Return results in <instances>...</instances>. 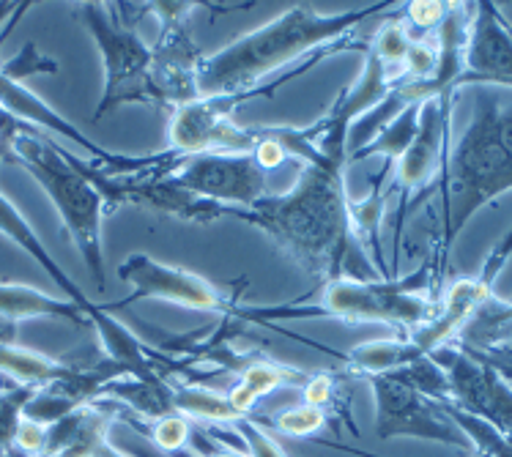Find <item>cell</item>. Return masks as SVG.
<instances>
[{
  "instance_id": "5b68a950",
  "label": "cell",
  "mask_w": 512,
  "mask_h": 457,
  "mask_svg": "<svg viewBox=\"0 0 512 457\" xmlns=\"http://www.w3.org/2000/svg\"><path fill=\"white\" fill-rule=\"evenodd\" d=\"M77 20L99 47L105 61V91L96 104L94 121H102L124 104H151L159 107L151 85V47L137 33V17L148 14L146 3H80Z\"/></svg>"
},
{
  "instance_id": "44dd1931",
  "label": "cell",
  "mask_w": 512,
  "mask_h": 457,
  "mask_svg": "<svg viewBox=\"0 0 512 457\" xmlns=\"http://www.w3.org/2000/svg\"><path fill=\"white\" fill-rule=\"evenodd\" d=\"M173 408L176 414L187 416L189 422H211V425H233L244 416L230 406L228 395L214 392L209 386L198 384H173Z\"/></svg>"
},
{
  "instance_id": "9c48e42d",
  "label": "cell",
  "mask_w": 512,
  "mask_h": 457,
  "mask_svg": "<svg viewBox=\"0 0 512 457\" xmlns=\"http://www.w3.org/2000/svg\"><path fill=\"white\" fill-rule=\"evenodd\" d=\"M178 189L200 200H211L230 208H252L266 198V170L252 151H206L178 156L176 165L165 170Z\"/></svg>"
},
{
  "instance_id": "ba28073f",
  "label": "cell",
  "mask_w": 512,
  "mask_h": 457,
  "mask_svg": "<svg viewBox=\"0 0 512 457\" xmlns=\"http://www.w3.org/2000/svg\"><path fill=\"white\" fill-rule=\"evenodd\" d=\"M315 61L302 63L299 69H291L283 77V83H291L307 69H313ZM283 83L258 85L255 91L239 96H200L195 102H187L170 110V154L192 156L206 151H252L255 148V129H244L233 121V113L241 104L255 96H272Z\"/></svg>"
},
{
  "instance_id": "e0dca14e",
  "label": "cell",
  "mask_w": 512,
  "mask_h": 457,
  "mask_svg": "<svg viewBox=\"0 0 512 457\" xmlns=\"http://www.w3.org/2000/svg\"><path fill=\"white\" fill-rule=\"evenodd\" d=\"M307 378H310V373H304L299 367H288V364L255 356L239 373V381L228 392V400L241 416H250L258 400L272 395L277 389H285V386H299L302 389Z\"/></svg>"
},
{
  "instance_id": "d4e9b609",
  "label": "cell",
  "mask_w": 512,
  "mask_h": 457,
  "mask_svg": "<svg viewBox=\"0 0 512 457\" xmlns=\"http://www.w3.org/2000/svg\"><path fill=\"white\" fill-rule=\"evenodd\" d=\"M411 42H414V36H411V31H408L406 25L389 22V25H384V28L367 42V47L376 52L378 58L387 63L389 69H398L400 74V66L406 61ZM400 77H403V74H400Z\"/></svg>"
},
{
  "instance_id": "7a4b0ae2",
  "label": "cell",
  "mask_w": 512,
  "mask_h": 457,
  "mask_svg": "<svg viewBox=\"0 0 512 457\" xmlns=\"http://www.w3.org/2000/svg\"><path fill=\"white\" fill-rule=\"evenodd\" d=\"M389 3H373L365 9L321 14L313 6H291L261 28L244 33L222 50L203 55L198 69V96H239L255 91L261 80L280 72L304 55L332 47L345 39Z\"/></svg>"
},
{
  "instance_id": "d6986e66",
  "label": "cell",
  "mask_w": 512,
  "mask_h": 457,
  "mask_svg": "<svg viewBox=\"0 0 512 457\" xmlns=\"http://www.w3.org/2000/svg\"><path fill=\"white\" fill-rule=\"evenodd\" d=\"M422 351L411 343L408 337H384V340H370L359 343L345 354V367L354 375H387L392 370H400L406 364L422 359Z\"/></svg>"
},
{
  "instance_id": "ac0fdd59",
  "label": "cell",
  "mask_w": 512,
  "mask_h": 457,
  "mask_svg": "<svg viewBox=\"0 0 512 457\" xmlns=\"http://www.w3.org/2000/svg\"><path fill=\"white\" fill-rule=\"evenodd\" d=\"M102 397H110V403L132 408L135 414L146 416L151 422H157L162 416L176 414L173 408V389H170L168 378H132V375H121L102 389ZM99 397V400H102Z\"/></svg>"
},
{
  "instance_id": "8992f818",
  "label": "cell",
  "mask_w": 512,
  "mask_h": 457,
  "mask_svg": "<svg viewBox=\"0 0 512 457\" xmlns=\"http://www.w3.org/2000/svg\"><path fill=\"white\" fill-rule=\"evenodd\" d=\"M433 277L436 266L433 260H425L406 277L324 282L318 302L313 307H304L299 315H326L345 323H384L398 329L400 337H411L436 312V302L428 293Z\"/></svg>"
},
{
  "instance_id": "7c38bea8",
  "label": "cell",
  "mask_w": 512,
  "mask_h": 457,
  "mask_svg": "<svg viewBox=\"0 0 512 457\" xmlns=\"http://www.w3.org/2000/svg\"><path fill=\"white\" fill-rule=\"evenodd\" d=\"M452 96L455 94H444L422 102V107H419L417 137H414V143L408 146V151L400 156V162L392 170L395 187L400 192L398 233H395V241H400L403 222L411 214V206L428 195L436 178L444 176L447 154H450Z\"/></svg>"
},
{
  "instance_id": "4fadbf2b",
  "label": "cell",
  "mask_w": 512,
  "mask_h": 457,
  "mask_svg": "<svg viewBox=\"0 0 512 457\" xmlns=\"http://www.w3.org/2000/svg\"><path fill=\"white\" fill-rule=\"evenodd\" d=\"M430 356L450 378V406L488 422L512 441V389L502 373L482 356L469 354L458 345H444Z\"/></svg>"
},
{
  "instance_id": "4dcf8cb0",
  "label": "cell",
  "mask_w": 512,
  "mask_h": 457,
  "mask_svg": "<svg viewBox=\"0 0 512 457\" xmlns=\"http://www.w3.org/2000/svg\"><path fill=\"white\" fill-rule=\"evenodd\" d=\"M447 6L450 3H406V22L422 33L436 31L444 20V14H447Z\"/></svg>"
},
{
  "instance_id": "5bb4252c",
  "label": "cell",
  "mask_w": 512,
  "mask_h": 457,
  "mask_svg": "<svg viewBox=\"0 0 512 457\" xmlns=\"http://www.w3.org/2000/svg\"><path fill=\"white\" fill-rule=\"evenodd\" d=\"M118 280L132 285L135 291L126 296L124 302L115 307H129V304L143 302V299H157V302H170L178 307H187L195 312H228L236 315L239 307L233 299L195 271L165 266L151 255L135 252L118 266Z\"/></svg>"
},
{
  "instance_id": "cb8c5ba5",
  "label": "cell",
  "mask_w": 512,
  "mask_h": 457,
  "mask_svg": "<svg viewBox=\"0 0 512 457\" xmlns=\"http://www.w3.org/2000/svg\"><path fill=\"white\" fill-rule=\"evenodd\" d=\"M269 427L277 430L280 436L310 438L326 427V411L318 406H310V403H299V406H291L280 411V414H274Z\"/></svg>"
},
{
  "instance_id": "3957f363",
  "label": "cell",
  "mask_w": 512,
  "mask_h": 457,
  "mask_svg": "<svg viewBox=\"0 0 512 457\" xmlns=\"http://www.w3.org/2000/svg\"><path fill=\"white\" fill-rule=\"evenodd\" d=\"M507 192H512V104L504 107L493 94H480L441 176L444 217L439 255L433 260L436 274L444 271L469 219Z\"/></svg>"
},
{
  "instance_id": "52a82bcc",
  "label": "cell",
  "mask_w": 512,
  "mask_h": 457,
  "mask_svg": "<svg viewBox=\"0 0 512 457\" xmlns=\"http://www.w3.org/2000/svg\"><path fill=\"white\" fill-rule=\"evenodd\" d=\"M0 236H6L14 247H20L28 258L36 260V266L47 271V277L55 282V288L63 291V296H66L69 302H74L85 312V318L91 321V326H94L96 334H99V343L105 348L107 359H113V362L118 364L126 375H132V378H146V381H151V378H165V375L159 373V364H165V359L157 354H151L148 345L143 343L126 323L113 318L105 307H99V304L91 302V299L77 288V282L61 269V263L50 255V250L44 247V241L36 236V230L31 228V222L22 217L20 208L14 206L3 192H0Z\"/></svg>"
},
{
  "instance_id": "f546056e",
  "label": "cell",
  "mask_w": 512,
  "mask_h": 457,
  "mask_svg": "<svg viewBox=\"0 0 512 457\" xmlns=\"http://www.w3.org/2000/svg\"><path fill=\"white\" fill-rule=\"evenodd\" d=\"M36 132L33 126L22 124L20 118H14L0 107V165L3 162H14V148L20 143V137Z\"/></svg>"
},
{
  "instance_id": "277c9868",
  "label": "cell",
  "mask_w": 512,
  "mask_h": 457,
  "mask_svg": "<svg viewBox=\"0 0 512 457\" xmlns=\"http://www.w3.org/2000/svg\"><path fill=\"white\" fill-rule=\"evenodd\" d=\"M14 165L36 178L44 195L58 211L63 230L69 233L74 247L85 260V266L94 277L96 288L105 291V250H102V219L107 214V203L102 192L88 181L77 156L63 151L58 143L42 132L20 137L14 148Z\"/></svg>"
},
{
  "instance_id": "2e32d148",
  "label": "cell",
  "mask_w": 512,
  "mask_h": 457,
  "mask_svg": "<svg viewBox=\"0 0 512 457\" xmlns=\"http://www.w3.org/2000/svg\"><path fill=\"white\" fill-rule=\"evenodd\" d=\"M0 318L11 323L47 318V321H66L74 326H91L85 312L74 302L20 282H0Z\"/></svg>"
},
{
  "instance_id": "83f0119b",
  "label": "cell",
  "mask_w": 512,
  "mask_h": 457,
  "mask_svg": "<svg viewBox=\"0 0 512 457\" xmlns=\"http://www.w3.org/2000/svg\"><path fill=\"white\" fill-rule=\"evenodd\" d=\"M230 427L239 433L241 444H244V455L247 457H288V452H285V449L280 447L258 422H252L250 416L233 422Z\"/></svg>"
},
{
  "instance_id": "4316f807",
  "label": "cell",
  "mask_w": 512,
  "mask_h": 457,
  "mask_svg": "<svg viewBox=\"0 0 512 457\" xmlns=\"http://www.w3.org/2000/svg\"><path fill=\"white\" fill-rule=\"evenodd\" d=\"M148 438L157 444L159 452L176 455V452H181L184 447H189V441H192V422L181 414L162 416V419H157V422L151 425Z\"/></svg>"
},
{
  "instance_id": "603a6c76",
  "label": "cell",
  "mask_w": 512,
  "mask_h": 457,
  "mask_svg": "<svg viewBox=\"0 0 512 457\" xmlns=\"http://www.w3.org/2000/svg\"><path fill=\"white\" fill-rule=\"evenodd\" d=\"M36 392L33 386H11L0 389V457H6L14 449V438L22 425V411L25 403Z\"/></svg>"
},
{
  "instance_id": "1f68e13d",
  "label": "cell",
  "mask_w": 512,
  "mask_h": 457,
  "mask_svg": "<svg viewBox=\"0 0 512 457\" xmlns=\"http://www.w3.org/2000/svg\"><path fill=\"white\" fill-rule=\"evenodd\" d=\"M91 457H135V455H129L126 449H118L113 441L107 438V441H102V444L94 449V455H91Z\"/></svg>"
},
{
  "instance_id": "d6a6232c",
  "label": "cell",
  "mask_w": 512,
  "mask_h": 457,
  "mask_svg": "<svg viewBox=\"0 0 512 457\" xmlns=\"http://www.w3.org/2000/svg\"><path fill=\"white\" fill-rule=\"evenodd\" d=\"M198 457H247L244 452H233V449H225V452H206V455Z\"/></svg>"
},
{
  "instance_id": "ffe728a7",
  "label": "cell",
  "mask_w": 512,
  "mask_h": 457,
  "mask_svg": "<svg viewBox=\"0 0 512 457\" xmlns=\"http://www.w3.org/2000/svg\"><path fill=\"white\" fill-rule=\"evenodd\" d=\"M512 337V302L488 299L480 310L471 315V321L458 334L463 351L480 356L482 351H491L496 345L507 343Z\"/></svg>"
},
{
  "instance_id": "30bf717a",
  "label": "cell",
  "mask_w": 512,
  "mask_h": 457,
  "mask_svg": "<svg viewBox=\"0 0 512 457\" xmlns=\"http://www.w3.org/2000/svg\"><path fill=\"white\" fill-rule=\"evenodd\" d=\"M367 384L373 389V408H376V436L389 438H419L444 447L469 452L471 441L441 406L430 397L419 395L417 389L400 384L389 375H370Z\"/></svg>"
},
{
  "instance_id": "6da1fadb",
  "label": "cell",
  "mask_w": 512,
  "mask_h": 457,
  "mask_svg": "<svg viewBox=\"0 0 512 457\" xmlns=\"http://www.w3.org/2000/svg\"><path fill=\"white\" fill-rule=\"evenodd\" d=\"M345 162L315 159L288 192L266 195L252 208L222 206V217L263 230L307 274L332 280H384L376 263L356 239L348 211Z\"/></svg>"
},
{
  "instance_id": "7402d4cb",
  "label": "cell",
  "mask_w": 512,
  "mask_h": 457,
  "mask_svg": "<svg viewBox=\"0 0 512 457\" xmlns=\"http://www.w3.org/2000/svg\"><path fill=\"white\" fill-rule=\"evenodd\" d=\"M419 107H422V104H411V107H406L392 124H387L378 132L373 143H367L365 148H359V151H354V154L348 156V165L362 162V159H370V156H384L387 165H398L400 156L406 154L408 146H411L414 137H417Z\"/></svg>"
},
{
  "instance_id": "f1b7e54d",
  "label": "cell",
  "mask_w": 512,
  "mask_h": 457,
  "mask_svg": "<svg viewBox=\"0 0 512 457\" xmlns=\"http://www.w3.org/2000/svg\"><path fill=\"white\" fill-rule=\"evenodd\" d=\"M335 395H337V375L332 373H310V378H307L302 386L304 403H310V406H318V408L335 406Z\"/></svg>"
},
{
  "instance_id": "8fae6325",
  "label": "cell",
  "mask_w": 512,
  "mask_h": 457,
  "mask_svg": "<svg viewBox=\"0 0 512 457\" xmlns=\"http://www.w3.org/2000/svg\"><path fill=\"white\" fill-rule=\"evenodd\" d=\"M198 3H148V14L159 17L157 44L151 47V85L159 107L176 110L195 102L198 96V69L203 52L192 39L187 17Z\"/></svg>"
},
{
  "instance_id": "9a60e30c",
  "label": "cell",
  "mask_w": 512,
  "mask_h": 457,
  "mask_svg": "<svg viewBox=\"0 0 512 457\" xmlns=\"http://www.w3.org/2000/svg\"><path fill=\"white\" fill-rule=\"evenodd\" d=\"M471 83L512 88V25L491 0L474 3L471 9L460 85Z\"/></svg>"
},
{
  "instance_id": "484cf974",
  "label": "cell",
  "mask_w": 512,
  "mask_h": 457,
  "mask_svg": "<svg viewBox=\"0 0 512 457\" xmlns=\"http://www.w3.org/2000/svg\"><path fill=\"white\" fill-rule=\"evenodd\" d=\"M0 74L14 80V83H22L33 74H58V61L47 58L36 44H25L22 50H17L14 58L0 61Z\"/></svg>"
}]
</instances>
